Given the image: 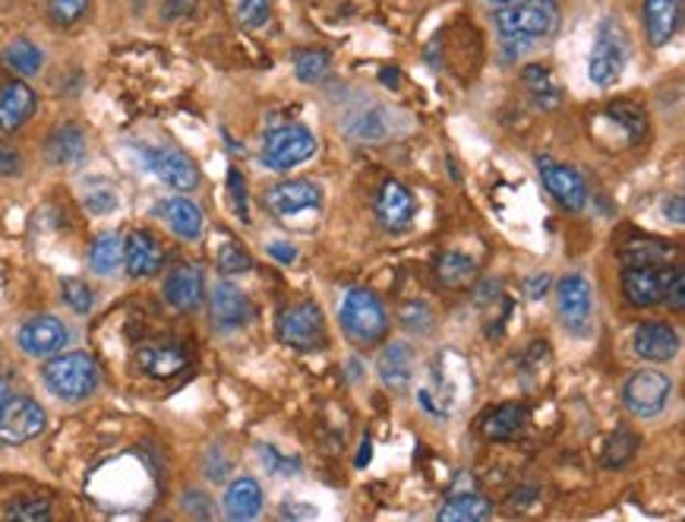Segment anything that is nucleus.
Here are the masks:
<instances>
[{
    "label": "nucleus",
    "instance_id": "obj_1",
    "mask_svg": "<svg viewBox=\"0 0 685 522\" xmlns=\"http://www.w3.org/2000/svg\"><path fill=\"white\" fill-rule=\"evenodd\" d=\"M45 387L63 402L89 400L98 390V365L86 352H63L55 355L41 370Z\"/></svg>",
    "mask_w": 685,
    "mask_h": 522
},
{
    "label": "nucleus",
    "instance_id": "obj_2",
    "mask_svg": "<svg viewBox=\"0 0 685 522\" xmlns=\"http://www.w3.org/2000/svg\"><path fill=\"white\" fill-rule=\"evenodd\" d=\"M560 26V3L556 0H515L496 13V29L503 38L537 41L553 35Z\"/></svg>",
    "mask_w": 685,
    "mask_h": 522
},
{
    "label": "nucleus",
    "instance_id": "obj_3",
    "mask_svg": "<svg viewBox=\"0 0 685 522\" xmlns=\"http://www.w3.org/2000/svg\"><path fill=\"white\" fill-rule=\"evenodd\" d=\"M338 320H341V330L348 333V339L358 345H376L388 330L386 308L370 288H351L341 298Z\"/></svg>",
    "mask_w": 685,
    "mask_h": 522
},
{
    "label": "nucleus",
    "instance_id": "obj_4",
    "mask_svg": "<svg viewBox=\"0 0 685 522\" xmlns=\"http://www.w3.org/2000/svg\"><path fill=\"white\" fill-rule=\"evenodd\" d=\"M628 61V35L616 20H603L597 26L594 48H591V61H588V76L591 83L606 90L623 76V67Z\"/></svg>",
    "mask_w": 685,
    "mask_h": 522
},
{
    "label": "nucleus",
    "instance_id": "obj_5",
    "mask_svg": "<svg viewBox=\"0 0 685 522\" xmlns=\"http://www.w3.org/2000/svg\"><path fill=\"white\" fill-rule=\"evenodd\" d=\"M278 339L298 352H323L326 348V317L313 301H298L278 313Z\"/></svg>",
    "mask_w": 685,
    "mask_h": 522
},
{
    "label": "nucleus",
    "instance_id": "obj_6",
    "mask_svg": "<svg viewBox=\"0 0 685 522\" xmlns=\"http://www.w3.org/2000/svg\"><path fill=\"white\" fill-rule=\"evenodd\" d=\"M316 137L300 127V123H285V127H275L263 137V162L275 171H288V168H298L307 158L316 155Z\"/></svg>",
    "mask_w": 685,
    "mask_h": 522
},
{
    "label": "nucleus",
    "instance_id": "obj_7",
    "mask_svg": "<svg viewBox=\"0 0 685 522\" xmlns=\"http://www.w3.org/2000/svg\"><path fill=\"white\" fill-rule=\"evenodd\" d=\"M673 396V380L660 370H635L623 387V405L635 418H654Z\"/></svg>",
    "mask_w": 685,
    "mask_h": 522
},
{
    "label": "nucleus",
    "instance_id": "obj_8",
    "mask_svg": "<svg viewBox=\"0 0 685 522\" xmlns=\"http://www.w3.org/2000/svg\"><path fill=\"white\" fill-rule=\"evenodd\" d=\"M48 425L45 408L29 396H16V400L3 402L0 408V443L7 447H20L35 440Z\"/></svg>",
    "mask_w": 685,
    "mask_h": 522
},
{
    "label": "nucleus",
    "instance_id": "obj_9",
    "mask_svg": "<svg viewBox=\"0 0 685 522\" xmlns=\"http://www.w3.org/2000/svg\"><path fill=\"white\" fill-rule=\"evenodd\" d=\"M556 310H560V320L568 333L581 336L591 323V313H594V288L591 282L578 273L560 278L556 282Z\"/></svg>",
    "mask_w": 685,
    "mask_h": 522
},
{
    "label": "nucleus",
    "instance_id": "obj_10",
    "mask_svg": "<svg viewBox=\"0 0 685 522\" xmlns=\"http://www.w3.org/2000/svg\"><path fill=\"white\" fill-rule=\"evenodd\" d=\"M266 206L272 210V215H278L291 225V218L320 213L323 190L310 181H281L266 193Z\"/></svg>",
    "mask_w": 685,
    "mask_h": 522
},
{
    "label": "nucleus",
    "instance_id": "obj_11",
    "mask_svg": "<svg viewBox=\"0 0 685 522\" xmlns=\"http://www.w3.org/2000/svg\"><path fill=\"white\" fill-rule=\"evenodd\" d=\"M537 168H540V181L543 187L556 197V203L568 210V213H581L588 206V185L585 178L568 168V165H560L553 158H537Z\"/></svg>",
    "mask_w": 685,
    "mask_h": 522
},
{
    "label": "nucleus",
    "instance_id": "obj_12",
    "mask_svg": "<svg viewBox=\"0 0 685 522\" xmlns=\"http://www.w3.org/2000/svg\"><path fill=\"white\" fill-rule=\"evenodd\" d=\"M20 348L32 355V358H48V355H58L60 348L70 342V330L60 323L58 317L51 313H41V317H32L20 327Z\"/></svg>",
    "mask_w": 685,
    "mask_h": 522
},
{
    "label": "nucleus",
    "instance_id": "obj_13",
    "mask_svg": "<svg viewBox=\"0 0 685 522\" xmlns=\"http://www.w3.org/2000/svg\"><path fill=\"white\" fill-rule=\"evenodd\" d=\"M673 270H666V266H626L623 292H626L628 305H635V308H654V305H660Z\"/></svg>",
    "mask_w": 685,
    "mask_h": 522
},
{
    "label": "nucleus",
    "instance_id": "obj_14",
    "mask_svg": "<svg viewBox=\"0 0 685 522\" xmlns=\"http://www.w3.org/2000/svg\"><path fill=\"white\" fill-rule=\"evenodd\" d=\"M632 348L638 358L645 361H654V365H663V361H673L676 352H680V333L670 327V323H660V320H648L635 330L632 336Z\"/></svg>",
    "mask_w": 685,
    "mask_h": 522
},
{
    "label": "nucleus",
    "instance_id": "obj_15",
    "mask_svg": "<svg viewBox=\"0 0 685 522\" xmlns=\"http://www.w3.org/2000/svg\"><path fill=\"white\" fill-rule=\"evenodd\" d=\"M149 168L155 171L158 181H165V185L175 187V190H183V193L200 187V168H196V162L187 153H180V150H168V146L152 150Z\"/></svg>",
    "mask_w": 685,
    "mask_h": 522
},
{
    "label": "nucleus",
    "instance_id": "obj_16",
    "mask_svg": "<svg viewBox=\"0 0 685 522\" xmlns=\"http://www.w3.org/2000/svg\"><path fill=\"white\" fill-rule=\"evenodd\" d=\"M418 213V203L411 197V190L401 181H386L380 197H376V218L383 222L386 232H405L411 228Z\"/></svg>",
    "mask_w": 685,
    "mask_h": 522
},
{
    "label": "nucleus",
    "instance_id": "obj_17",
    "mask_svg": "<svg viewBox=\"0 0 685 522\" xmlns=\"http://www.w3.org/2000/svg\"><path fill=\"white\" fill-rule=\"evenodd\" d=\"M187 365H190V355L178 342H149L136 352V368L155 380H171L183 373Z\"/></svg>",
    "mask_w": 685,
    "mask_h": 522
},
{
    "label": "nucleus",
    "instance_id": "obj_18",
    "mask_svg": "<svg viewBox=\"0 0 685 522\" xmlns=\"http://www.w3.org/2000/svg\"><path fill=\"white\" fill-rule=\"evenodd\" d=\"M161 260H165L161 245L146 228H136L123 238V266L133 278L155 276L161 270Z\"/></svg>",
    "mask_w": 685,
    "mask_h": 522
},
{
    "label": "nucleus",
    "instance_id": "obj_19",
    "mask_svg": "<svg viewBox=\"0 0 685 522\" xmlns=\"http://www.w3.org/2000/svg\"><path fill=\"white\" fill-rule=\"evenodd\" d=\"M641 16H645L648 41L654 48H666L683 23V0H645Z\"/></svg>",
    "mask_w": 685,
    "mask_h": 522
},
{
    "label": "nucleus",
    "instance_id": "obj_20",
    "mask_svg": "<svg viewBox=\"0 0 685 522\" xmlns=\"http://www.w3.org/2000/svg\"><path fill=\"white\" fill-rule=\"evenodd\" d=\"M212 323L218 330H238L250 320V301L235 282H218L209 298Z\"/></svg>",
    "mask_w": 685,
    "mask_h": 522
},
{
    "label": "nucleus",
    "instance_id": "obj_21",
    "mask_svg": "<svg viewBox=\"0 0 685 522\" xmlns=\"http://www.w3.org/2000/svg\"><path fill=\"white\" fill-rule=\"evenodd\" d=\"M165 298L175 310H196L203 305V273L200 266H175L165 278Z\"/></svg>",
    "mask_w": 685,
    "mask_h": 522
},
{
    "label": "nucleus",
    "instance_id": "obj_22",
    "mask_svg": "<svg viewBox=\"0 0 685 522\" xmlns=\"http://www.w3.org/2000/svg\"><path fill=\"white\" fill-rule=\"evenodd\" d=\"M35 115V93L23 80H13L0 90V130L13 133Z\"/></svg>",
    "mask_w": 685,
    "mask_h": 522
},
{
    "label": "nucleus",
    "instance_id": "obj_23",
    "mask_svg": "<svg viewBox=\"0 0 685 522\" xmlns=\"http://www.w3.org/2000/svg\"><path fill=\"white\" fill-rule=\"evenodd\" d=\"M158 215L183 241H196L203 235V210L187 197H171V200L158 203Z\"/></svg>",
    "mask_w": 685,
    "mask_h": 522
},
{
    "label": "nucleus",
    "instance_id": "obj_24",
    "mask_svg": "<svg viewBox=\"0 0 685 522\" xmlns=\"http://www.w3.org/2000/svg\"><path fill=\"white\" fill-rule=\"evenodd\" d=\"M376 368H380V377H383L386 387H392V390H408V383L414 377V352H411V345L408 342H392V345H386V352L380 355Z\"/></svg>",
    "mask_w": 685,
    "mask_h": 522
},
{
    "label": "nucleus",
    "instance_id": "obj_25",
    "mask_svg": "<svg viewBox=\"0 0 685 522\" xmlns=\"http://www.w3.org/2000/svg\"><path fill=\"white\" fill-rule=\"evenodd\" d=\"M221 507H225V517H228V520L235 522L253 520V517H260V510H263V488H260L253 478H238V482L228 485Z\"/></svg>",
    "mask_w": 685,
    "mask_h": 522
},
{
    "label": "nucleus",
    "instance_id": "obj_26",
    "mask_svg": "<svg viewBox=\"0 0 685 522\" xmlns=\"http://www.w3.org/2000/svg\"><path fill=\"white\" fill-rule=\"evenodd\" d=\"M45 155H48V162H55V165H76V162L86 155V137H83V130H80L76 123H63V127H58V130L48 137V143H45Z\"/></svg>",
    "mask_w": 685,
    "mask_h": 522
},
{
    "label": "nucleus",
    "instance_id": "obj_27",
    "mask_svg": "<svg viewBox=\"0 0 685 522\" xmlns=\"http://www.w3.org/2000/svg\"><path fill=\"white\" fill-rule=\"evenodd\" d=\"M525 422H528V408L525 405H515V402H508V405H500V408H493L486 418H483V437L486 440H512L518 430L525 428Z\"/></svg>",
    "mask_w": 685,
    "mask_h": 522
},
{
    "label": "nucleus",
    "instance_id": "obj_28",
    "mask_svg": "<svg viewBox=\"0 0 685 522\" xmlns=\"http://www.w3.org/2000/svg\"><path fill=\"white\" fill-rule=\"evenodd\" d=\"M525 90L531 93L534 105L537 108H543V111H553V108H560V105H563V90L556 86L553 73H550L543 63H531V67H525Z\"/></svg>",
    "mask_w": 685,
    "mask_h": 522
},
{
    "label": "nucleus",
    "instance_id": "obj_29",
    "mask_svg": "<svg viewBox=\"0 0 685 522\" xmlns=\"http://www.w3.org/2000/svg\"><path fill=\"white\" fill-rule=\"evenodd\" d=\"M436 517L440 522H483L493 517V507L480 494H458V497H448Z\"/></svg>",
    "mask_w": 685,
    "mask_h": 522
},
{
    "label": "nucleus",
    "instance_id": "obj_30",
    "mask_svg": "<svg viewBox=\"0 0 685 522\" xmlns=\"http://www.w3.org/2000/svg\"><path fill=\"white\" fill-rule=\"evenodd\" d=\"M120 263H123V241L115 232H105L98 235L89 247V266L98 276H111L118 273Z\"/></svg>",
    "mask_w": 685,
    "mask_h": 522
},
{
    "label": "nucleus",
    "instance_id": "obj_31",
    "mask_svg": "<svg viewBox=\"0 0 685 522\" xmlns=\"http://www.w3.org/2000/svg\"><path fill=\"white\" fill-rule=\"evenodd\" d=\"M474 260L458 253V250H446L440 260H436V278L446 285V288H465L471 278H474Z\"/></svg>",
    "mask_w": 685,
    "mask_h": 522
},
{
    "label": "nucleus",
    "instance_id": "obj_32",
    "mask_svg": "<svg viewBox=\"0 0 685 522\" xmlns=\"http://www.w3.org/2000/svg\"><path fill=\"white\" fill-rule=\"evenodd\" d=\"M3 63H7L13 73H20V76H35V73L41 70V63H45V55H41L38 45H32L29 38H16V41L7 45Z\"/></svg>",
    "mask_w": 685,
    "mask_h": 522
},
{
    "label": "nucleus",
    "instance_id": "obj_33",
    "mask_svg": "<svg viewBox=\"0 0 685 522\" xmlns=\"http://www.w3.org/2000/svg\"><path fill=\"white\" fill-rule=\"evenodd\" d=\"M670 247L660 241H632L623 247V263L626 266H663L670 260Z\"/></svg>",
    "mask_w": 685,
    "mask_h": 522
},
{
    "label": "nucleus",
    "instance_id": "obj_34",
    "mask_svg": "<svg viewBox=\"0 0 685 522\" xmlns=\"http://www.w3.org/2000/svg\"><path fill=\"white\" fill-rule=\"evenodd\" d=\"M295 73H298L300 83H320V80H326L328 55L326 51H316V48L295 51Z\"/></svg>",
    "mask_w": 685,
    "mask_h": 522
},
{
    "label": "nucleus",
    "instance_id": "obj_35",
    "mask_svg": "<svg viewBox=\"0 0 685 522\" xmlns=\"http://www.w3.org/2000/svg\"><path fill=\"white\" fill-rule=\"evenodd\" d=\"M348 133H351L354 140H383L388 133L386 111L373 108V111L360 115V118H354V121L348 123Z\"/></svg>",
    "mask_w": 685,
    "mask_h": 522
},
{
    "label": "nucleus",
    "instance_id": "obj_36",
    "mask_svg": "<svg viewBox=\"0 0 685 522\" xmlns=\"http://www.w3.org/2000/svg\"><path fill=\"white\" fill-rule=\"evenodd\" d=\"M250 270H253V260H250V253L243 247L235 245V241H225V245L218 247V273L240 276V273H250Z\"/></svg>",
    "mask_w": 685,
    "mask_h": 522
},
{
    "label": "nucleus",
    "instance_id": "obj_37",
    "mask_svg": "<svg viewBox=\"0 0 685 522\" xmlns=\"http://www.w3.org/2000/svg\"><path fill=\"white\" fill-rule=\"evenodd\" d=\"M238 20L247 29H263L272 20V0H240Z\"/></svg>",
    "mask_w": 685,
    "mask_h": 522
},
{
    "label": "nucleus",
    "instance_id": "obj_38",
    "mask_svg": "<svg viewBox=\"0 0 685 522\" xmlns=\"http://www.w3.org/2000/svg\"><path fill=\"white\" fill-rule=\"evenodd\" d=\"M635 450H638V437H632L628 430H620L610 443H606V453H603V462L606 465H626L632 456H635Z\"/></svg>",
    "mask_w": 685,
    "mask_h": 522
},
{
    "label": "nucleus",
    "instance_id": "obj_39",
    "mask_svg": "<svg viewBox=\"0 0 685 522\" xmlns=\"http://www.w3.org/2000/svg\"><path fill=\"white\" fill-rule=\"evenodd\" d=\"M7 520L45 522L51 520V507H48V500H16L7 507Z\"/></svg>",
    "mask_w": 685,
    "mask_h": 522
},
{
    "label": "nucleus",
    "instance_id": "obj_40",
    "mask_svg": "<svg viewBox=\"0 0 685 522\" xmlns=\"http://www.w3.org/2000/svg\"><path fill=\"white\" fill-rule=\"evenodd\" d=\"M63 301L70 305V308L76 310V313H89L92 310V288L83 282V278H63Z\"/></svg>",
    "mask_w": 685,
    "mask_h": 522
},
{
    "label": "nucleus",
    "instance_id": "obj_41",
    "mask_svg": "<svg viewBox=\"0 0 685 522\" xmlns=\"http://www.w3.org/2000/svg\"><path fill=\"white\" fill-rule=\"evenodd\" d=\"M89 10V0H51L48 13L58 26H73L76 20H83V13Z\"/></svg>",
    "mask_w": 685,
    "mask_h": 522
},
{
    "label": "nucleus",
    "instance_id": "obj_42",
    "mask_svg": "<svg viewBox=\"0 0 685 522\" xmlns=\"http://www.w3.org/2000/svg\"><path fill=\"white\" fill-rule=\"evenodd\" d=\"M228 190H231V203H235V213L240 215V222H250L247 185H243V175H240L238 168H231V175H228Z\"/></svg>",
    "mask_w": 685,
    "mask_h": 522
},
{
    "label": "nucleus",
    "instance_id": "obj_43",
    "mask_svg": "<svg viewBox=\"0 0 685 522\" xmlns=\"http://www.w3.org/2000/svg\"><path fill=\"white\" fill-rule=\"evenodd\" d=\"M663 301L676 310V313H683L685 310V276H683V270H680V266L673 270V276H670V282H666Z\"/></svg>",
    "mask_w": 685,
    "mask_h": 522
},
{
    "label": "nucleus",
    "instance_id": "obj_44",
    "mask_svg": "<svg viewBox=\"0 0 685 522\" xmlns=\"http://www.w3.org/2000/svg\"><path fill=\"white\" fill-rule=\"evenodd\" d=\"M86 206H89L92 213H111V210L118 206V197H115V190L101 187V190L86 193Z\"/></svg>",
    "mask_w": 685,
    "mask_h": 522
},
{
    "label": "nucleus",
    "instance_id": "obj_45",
    "mask_svg": "<svg viewBox=\"0 0 685 522\" xmlns=\"http://www.w3.org/2000/svg\"><path fill=\"white\" fill-rule=\"evenodd\" d=\"M268 253H272L278 263H295V260H298V250L291 245H285V241H272V245H268Z\"/></svg>",
    "mask_w": 685,
    "mask_h": 522
},
{
    "label": "nucleus",
    "instance_id": "obj_46",
    "mask_svg": "<svg viewBox=\"0 0 685 522\" xmlns=\"http://www.w3.org/2000/svg\"><path fill=\"white\" fill-rule=\"evenodd\" d=\"M546 288H550V276H546V273H537L534 278H528V282H525V292H528V298H531V301H537Z\"/></svg>",
    "mask_w": 685,
    "mask_h": 522
},
{
    "label": "nucleus",
    "instance_id": "obj_47",
    "mask_svg": "<svg viewBox=\"0 0 685 522\" xmlns=\"http://www.w3.org/2000/svg\"><path fill=\"white\" fill-rule=\"evenodd\" d=\"M0 175H20V155L0 150Z\"/></svg>",
    "mask_w": 685,
    "mask_h": 522
},
{
    "label": "nucleus",
    "instance_id": "obj_48",
    "mask_svg": "<svg viewBox=\"0 0 685 522\" xmlns=\"http://www.w3.org/2000/svg\"><path fill=\"white\" fill-rule=\"evenodd\" d=\"M193 10V0H171L168 3V16H187Z\"/></svg>",
    "mask_w": 685,
    "mask_h": 522
},
{
    "label": "nucleus",
    "instance_id": "obj_49",
    "mask_svg": "<svg viewBox=\"0 0 685 522\" xmlns=\"http://www.w3.org/2000/svg\"><path fill=\"white\" fill-rule=\"evenodd\" d=\"M673 218H676V225H683V200L680 197L673 200Z\"/></svg>",
    "mask_w": 685,
    "mask_h": 522
},
{
    "label": "nucleus",
    "instance_id": "obj_50",
    "mask_svg": "<svg viewBox=\"0 0 685 522\" xmlns=\"http://www.w3.org/2000/svg\"><path fill=\"white\" fill-rule=\"evenodd\" d=\"M10 400V387H7V380L0 377V408H3V402Z\"/></svg>",
    "mask_w": 685,
    "mask_h": 522
},
{
    "label": "nucleus",
    "instance_id": "obj_51",
    "mask_svg": "<svg viewBox=\"0 0 685 522\" xmlns=\"http://www.w3.org/2000/svg\"><path fill=\"white\" fill-rule=\"evenodd\" d=\"M486 3H493V7H506V3H515V0H486Z\"/></svg>",
    "mask_w": 685,
    "mask_h": 522
}]
</instances>
